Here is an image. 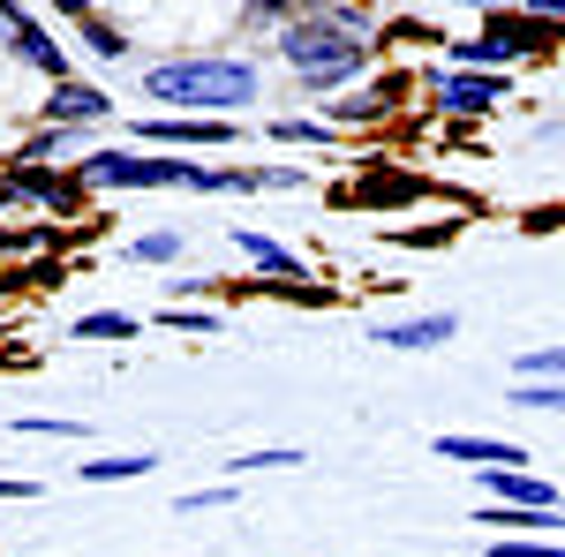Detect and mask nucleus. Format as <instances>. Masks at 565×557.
Returning <instances> with one entry per match:
<instances>
[{
	"mask_svg": "<svg viewBox=\"0 0 565 557\" xmlns=\"http://www.w3.org/2000/svg\"><path fill=\"white\" fill-rule=\"evenodd\" d=\"M8 429H15V437H90L76 415H15Z\"/></svg>",
	"mask_w": 565,
	"mask_h": 557,
	"instance_id": "24",
	"label": "nucleus"
},
{
	"mask_svg": "<svg viewBox=\"0 0 565 557\" xmlns=\"http://www.w3.org/2000/svg\"><path fill=\"white\" fill-rule=\"evenodd\" d=\"M84 189H121V196H151V189H204L212 167L204 159H174V151H136V143H106L76 159Z\"/></svg>",
	"mask_w": 565,
	"mask_h": 557,
	"instance_id": "3",
	"label": "nucleus"
},
{
	"mask_svg": "<svg viewBox=\"0 0 565 557\" xmlns=\"http://www.w3.org/2000/svg\"><path fill=\"white\" fill-rule=\"evenodd\" d=\"M460 332V309H415V317H392V324H377L370 340L392 346V354H430V346H445Z\"/></svg>",
	"mask_w": 565,
	"mask_h": 557,
	"instance_id": "11",
	"label": "nucleus"
},
{
	"mask_svg": "<svg viewBox=\"0 0 565 557\" xmlns=\"http://www.w3.org/2000/svg\"><path fill=\"white\" fill-rule=\"evenodd\" d=\"M181 249H189V234H181V226H159V234L121 242V257H129V264H181Z\"/></svg>",
	"mask_w": 565,
	"mask_h": 557,
	"instance_id": "19",
	"label": "nucleus"
},
{
	"mask_svg": "<svg viewBox=\"0 0 565 557\" xmlns=\"http://www.w3.org/2000/svg\"><path fill=\"white\" fill-rule=\"evenodd\" d=\"M302 460H309L302 444H257V452L226 460V482H242V474H287V468H302Z\"/></svg>",
	"mask_w": 565,
	"mask_h": 557,
	"instance_id": "16",
	"label": "nucleus"
},
{
	"mask_svg": "<svg viewBox=\"0 0 565 557\" xmlns=\"http://www.w3.org/2000/svg\"><path fill=\"white\" fill-rule=\"evenodd\" d=\"M490 557H565V543L558 535H498Z\"/></svg>",
	"mask_w": 565,
	"mask_h": 557,
	"instance_id": "25",
	"label": "nucleus"
},
{
	"mask_svg": "<svg viewBox=\"0 0 565 557\" xmlns=\"http://www.w3.org/2000/svg\"><path fill=\"white\" fill-rule=\"evenodd\" d=\"M482 497L490 505H505V513H565L558 482L535 468H505V474H482Z\"/></svg>",
	"mask_w": 565,
	"mask_h": 557,
	"instance_id": "10",
	"label": "nucleus"
},
{
	"mask_svg": "<svg viewBox=\"0 0 565 557\" xmlns=\"http://www.w3.org/2000/svg\"><path fill=\"white\" fill-rule=\"evenodd\" d=\"M521 61V39H505V23H490L476 39H445V68H468V76H505Z\"/></svg>",
	"mask_w": 565,
	"mask_h": 557,
	"instance_id": "12",
	"label": "nucleus"
},
{
	"mask_svg": "<svg viewBox=\"0 0 565 557\" xmlns=\"http://www.w3.org/2000/svg\"><path fill=\"white\" fill-rule=\"evenodd\" d=\"M143 98L159 114H189V121H249L264 76L249 53H167L143 68Z\"/></svg>",
	"mask_w": 565,
	"mask_h": 557,
	"instance_id": "2",
	"label": "nucleus"
},
{
	"mask_svg": "<svg viewBox=\"0 0 565 557\" xmlns=\"http://www.w3.org/2000/svg\"><path fill=\"white\" fill-rule=\"evenodd\" d=\"M0 249H8V234H0Z\"/></svg>",
	"mask_w": 565,
	"mask_h": 557,
	"instance_id": "30",
	"label": "nucleus"
},
{
	"mask_svg": "<svg viewBox=\"0 0 565 557\" xmlns=\"http://www.w3.org/2000/svg\"><path fill=\"white\" fill-rule=\"evenodd\" d=\"M513 377H543V385H565V340L521 346V354H513Z\"/></svg>",
	"mask_w": 565,
	"mask_h": 557,
	"instance_id": "20",
	"label": "nucleus"
},
{
	"mask_svg": "<svg viewBox=\"0 0 565 557\" xmlns=\"http://www.w3.org/2000/svg\"><path fill=\"white\" fill-rule=\"evenodd\" d=\"M377 8H354V0H317V8H295L287 31H279V61L295 68V84L332 98V90L370 84V61H377Z\"/></svg>",
	"mask_w": 565,
	"mask_h": 557,
	"instance_id": "1",
	"label": "nucleus"
},
{
	"mask_svg": "<svg viewBox=\"0 0 565 557\" xmlns=\"http://www.w3.org/2000/svg\"><path fill=\"white\" fill-rule=\"evenodd\" d=\"M61 15H68L76 31H84V45L98 53V61H129V45H136V39H129V23H114V15H98V8H84V0H68Z\"/></svg>",
	"mask_w": 565,
	"mask_h": 557,
	"instance_id": "14",
	"label": "nucleus"
},
{
	"mask_svg": "<svg viewBox=\"0 0 565 557\" xmlns=\"http://www.w3.org/2000/svg\"><path fill=\"white\" fill-rule=\"evenodd\" d=\"M114 121V90H98V84H53L45 90V106H39V129H68V136H84V129H106Z\"/></svg>",
	"mask_w": 565,
	"mask_h": 557,
	"instance_id": "8",
	"label": "nucleus"
},
{
	"mask_svg": "<svg viewBox=\"0 0 565 557\" xmlns=\"http://www.w3.org/2000/svg\"><path fill=\"white\" fill-rule=\"evenodd\" d=\"M151 468H159V452H114V460H84L76 474H84L90 490H98V482H143Z\"/></svg>",
	"mask_w": 565,
	"mask_h": 557,
	"instance_id": "18",
	"label": "nucleus"
},
{
	"mask_svg": "<svg viewBox=\"0 0 565 557\" xmlns=\"http://www.w3.org/2000/svg\"><path fill=\"white\" fill-rule=\"evenodd\" d=\"M437 114H460V121H482V114H498L505 98H513V76H468V68H430L423 76Z\"/></svg>",
	"mask_w": 565,
	"mask_h": 557,
	"instance_id": "6",
	"label": "nucleus"
},
{
	"mask_svg": "<svg viewBox=\"0 0 565 557\" xmlns=\"http://www.w3.org/2000/svg\"><path fill=\"white\" fill-rule=\"evenodd\" d=\"M136 151H226L242 143V121H189V114H151V121H129Z\"/></svg>",
	"mask_w": 565,
	"mask_h": 557,
	"instance_id": "4",
	"label": "nucleus"
},
{
	"mask_svg": "<svg viewBox=\"0 0 565 557\" xmlns=\"http://www.w3.org/2000/svg\"><path fill=\"white\" fill-rule=\"evenodd\" d=\"M23 497H39V482L31 474H0V505H23Z\"/></svg>",
	"mask_w": 565,
	"mask_h": 557,
	"instance_id": "28",
	"label": "nucleus"
},
{
	"mask_svg": "<svg viewBox=\"0 0 565 557\" xmlns=\"http://www.w3.org/2000/svg\"><path fill=\"white\" fill-rule=\"evenodd\" d=\"M399 98H407V84H399V76H370V84H354V90H340V98H324V114H317V121H324L332 136L377 129V121H385Z\"/></svg>",
	"mask_w": 565,
	"mask_h": 557,
	"instance_id": "7",
	"label": "nucleus"
},
{
	"mask_svg": "<svg viewBox=\"0 0 565 557\" xmlns=\"http://www.w3.org/2000/svg\"><path fill=\"white\" fill-rule=\"evenodd\" d=\"M8 181H15L23 212H76V204H84V181H76V173H53V167H8Z\"/></svg>",
	"mask_w": 565,
	"mask_h": 557,
	"instance_id": "13",
	"label": "nucleus"
},
{
	"mask_svg": "<svg viewBox=\"0 0 565 557\" xmlns=\"http://www.w3.org/2000/svg\"><path fill=\"white\" fill-rule=\"evenodd\" d=\"M136 332H143V317H129V309H84L68 324V340H136Z\"/></svg>",
	"mask_w": 565,
	"mask_h": 557,
	"instance_id": "17",
	"label": "nucleus"
},
{
	"mask_svg": "<svg viewBox=\"0 0 565 557\" xmlns=\"http://www.w3.org/2000/svg\"><path fill=\"white\" fill-rule=\"evenodd\" d=\"M505 407H521V415H565V385H543V377H513Z\"/></svg>",
	"mask_w": 565,
	"mask_h": 557,
	"instance_id": "21",
	"label": "nucleus"
},
{
	"mask_svg": "<svg viewBox=\"0 0 565 557\" xmlns=\"http://www.w3.org/2000/svg\"><path fill=\"white\" fill-rule=\"evenodd\" d=\"M234 249H242V264H257V271H279V279H309V271H302V257H295L287 242L257 234V226H234Z\"/></svg>",
	"mask_w": 565,
	"mask_h": 557,
	"instance_id": "15",
	"label": "nucleus"
},
{
	"mask_svg": "<svg viewBox=\"0 0 565 557\" xmlns=\"http://www.w3.org/2000/svg\"><path fill=\"white\" fill-rule=\"evenodd\" d=\"M174 332H218V309H167Z\"/></svg>",
	"mask_w": 565,
	"mask_h": 557,
	"instance_id": "27",
	"label": "nucleus"
},
{
	"mask_svg": "<svg viewBox=\"0 0 565 557\" xmlns=\"http://www.w3.org/2000/svg\"><path fill=\"white\" fill-rule=\"evenodd\" d=\"M0 45L23 61V68H39L45 84H68V45L45 31L31 8H15V0H0Z\"/></svg>",
	"mask_w": 565,
	"mask_h": 557,
	"instance_id": "5",
	"label": "nucleus"
},
{
	"mask_svg": "<svg viewBox=\"0 0 565 557\" xmlns=\"http://www.w3.org/2000/svg\"><path fill=\"white\" fill-rule=\"evenodd\" d=\"M430 452H437V460H460V468H476V474L527 468V444H513V437H476V429H445Z\"/></svg>",
	"mask_w": 565,
	"mask_h": 557,
	"instance_id": "9",
	"label": "nucleus"
},
{
	"mask_svg": "<svg viewBox=\"0 0 565 557\" xmlns=\"http://www.w3.org/2000/svg\"><path fill=\"white\" fill-rule=\"evenodd\" d=\"M242 497V482H212V490H189L174 513H218V505H234Z\"/></svg>",
	"mask_w": 565,
	"mask_h": 557,
	"instance_id": "26",
	"label": "nucleus"
},
{
	"mask_svg": "<svg viewBox=\"0 0 565 557\" xmlns=\"http://www.w3.org/2000/svg\"><path fill=\"white\" fill-rule=\"evenodd\" d=\"M287 15H295L287 0H249V8H234L226 23H234V31H271V39H279V31H287Z\"/></svg>",
	"mask_w": 565,
	"mask_h": 557,
	"instance_id": "23",
	"label": "nucleus"
},
{
	"mask_svg": "<svg viewBox=\"0 0 565 557\" xmlns=\"http://www.w3.org/2000/svg\"><path fill=\"white\" fill-rule=\"evenodd\" d=\"M527 23H565V0H535V8H527Z\"/></svg>",
	"mask_w": 565,
	"mask_h": 557,
	"instance_id": "29",
	"label": "nucleus"
},
{
	"mask_svg": "<svg viewBox=\"0 0 565 557\" xmlns=\"http://www.w3.org/2000/svg\"><path fill=\"white\" fill-rule=\"evenodd\" d=\"M271 143H309V151H332L340 136L324 129L317 114H279V121H271Z\"/></svg>",
	"mask_w": 565,
	"mask_h": 557,
	"instance_id": "22",
	"label": "nucleus"
}]
</instances>
